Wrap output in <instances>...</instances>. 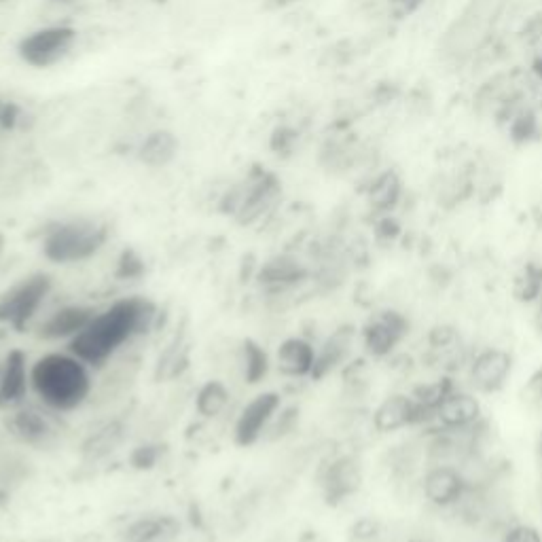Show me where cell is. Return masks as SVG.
Wrapping results in <instances>:
<instances>
[{
  "instance_id": "37",
  "label": "cell",
  "mask_w": 542,
  "mask_h": 542,
  "mask_svg": "<svg viewBox=\"0 0 542 542\" xmlns=\"http://www.w3.org/2000/svg\"><path fill=\"white\" fill-rule=\"evenodd\" d=\"M536 72H538V75H540V77H542V60H540V62H538V64H536Z\"/></svg>"
},
{
  "instance_id": "2",
  "label": "cell",
  "mask_w": 542,
  "mask_h": 542,
  "mask_svg": "<svg viewBox=\"0 0 542 542\" xmlns=\"http://www.w3.org/2000/svg\"><path fill=\"white\" fill-rule=\"evenodd\" d=\"M30 388L47 409L70 413L89 399L94 382L81 358L70 352H51L30 367Z\"/></svg>"
},
{
  "instance_id": "18",
  "label": "cell",
  "mask_w": 542,
  "mask_h": 542,
  "mask_svg": "<svg viewBox=\"0 0 542 542\" xmlns=\"http://www.w3.org/2000/svg\"><path fill=\"white\" fill-rule=\"evenodd\" d=\"M125 437H128L125 424L121 420H111L98 426L92 435L83 441L81 454L87 462H100L111 456L113 451H117L123 445Z\"/></svg>"
},
{
  "instance_id": "29",
  "label": "cell",
  "mask_w": 542,
  "mask_h": 542,
  "mask_svg": "<svg viewBox=\"0 0 542 542\" xmlns=\"http://www.w3.org/2000/svg\"><path fill=\"white\" fill-rule=\"evenodd\" d=\"M542 286V271H538L536 267H528L523 271V276L517 280L515 286V295L521 301H532L538 297Z\"/></svg>"
},
{
  "instance_id": "11",
  "label": "cell",
  "mask_w": 542,
  "mask_h": 542,
  "mask_svg": "<svg viewBox=\"0 0 542 542\" xmlns=\"http://www.w3.org/2000/svg\"><path fill=\"white\" fill-rule=\"evenodd\" d=\"M428 411L430 409H426L415 399H407V396L396 394L377 407L373 415V424L379 432H394L409 424L426 420Z\"/></svg>"
},
{
  "instance_id": "36",
  "label": "cell",
  "mask_w": 542,
  "mask_h": 542,
  "mask_svg": "<svg viewBox=\"0 0 542 542\" xmlns=\"http://www.w3.org/2000/svg\"><path fill=\"white\" fill-rule=\"evenodd\" d=\"M3 252H5V236L0 233V259H3Z\"/></svg>"
},
{
  "instance_id": "34",
  "label": "cell",
  "mask_w": 542,
  "mask_h": 542,
  "mask_svg": "<svg viewBox=\"0 0 542 542\" xmlns=\"http://www.w3.org/2000/svg\"><path fill=\"white\" fill-rule=\"evenodd\" d=\"M7 502H9V490L3 483H0V507H3V504H7Z\"/></svg>"
},
{
  "instance_id": "8",
  "label": "cell",
  "mask_w": 542,
  "mask_h": 542,
  "mask_svg": "<svg viewBox=\"0 0 542 542\" xmlns=\"http://www.w3.org/2000/svg\"><path fill=\"white\" fill-rule=\"evenodd\" d=\"M7 428L17 441L36 449H47L58 437V430L49 415L36 407H17L9 415Z\"/></svg>"
},
{
  "instance_id": "15",
  "label": "cell",
  "mask_w": 542,
  "mask_h": 542,
  "mask_svg": "<svg viewBox=\"0 0 542 542\" xmlns=\"http://www.w3.org/2000/svg\"><path fill=\"white\" fill-rule=\"evenodd\" d=\"M180 530L183 526L174 515H149L132 521L123 538L125 542H174Z\"/></svg>"
},
{
  "instance_id": "4",
  "label": "cell",
  "mask_w": 542,
  "mask_h": 542,
  "mask_svg": "<svg viewBox=\"0 0 542 542\" xmlns=\"http://www.w3.org/2000/svg\"><path fill=\"white\" fill-rule=\"evenodd\" d=\"M108 240V227L94 219H70L43 231V257L51 263L70 265L92 259Z\"/></svg>"
},
{
  "instance_id": "22",
  "label": "cell",
  "mask_w": 542,
  "mask_h": 542,
  "mask_svg": "<svg viewBox=\"0 0 542 542\" xmlns=\"http://www.w3.org/2000/svg\"><path fill=\"white\" fill-rule=\"evenodd\" d=\"M479 411H481V407L473 399V396L454 394V392H451L447 399L441 403V407L437 409L439 420L451 428H460V426L475 422L479 418Z\"/></svg>"
},
{
  "instance_id": "6",
  "label": "cell",
  "mask_w": 542,
  "mask_h": 542,
  "mask_svg": "<svg viewBox=\"0 0 542 542\" xmlns=\"http://www.w3.org/2000/svg\"><path fill=\"white\" fill-rule=\"evenodd\" d=\"M51 288L53 280L43 271L9 286L5 293H0V324H7L13 331L24 333L32 318L39 314Z\"/></svg>"
},
{
  "instance_id": "28",
  "label": "cell",
  "mask_w": 542,
  "mask_h": 542,
  "mask_svg": "<svg viewBox=\"0 0 542 542\" xmlns=\"http://www.w3.org/2000/svg\"><path fill=\"white\" fill-rule=\"evenodd\" d=\"M451 392H454V388H451L449 379H441V382L424 386V388H420L418 392H415V401H418L420 405H424L430 411H437Z\"/></svg>"
},
{
  "instance_id": "17",
  "label": "cell",
  "mask_w": 542,
  "mask_h": 542,
  "mask_svg": "<svg viewBox=\"0 0 542 542\" xmlns=\"http://www.w3.org/2000/svg\"><path fill=\"white\" fill-rule=\"evenodd\" d=\"M360 485V471L358 464L352 458H339L335 460L327 473H324L322 479V490L324 498H327L331 504L341 502L343 498H348L354 494Z\"/></svg>"
},
{
  "instance_id": "9",
  "label": "cell",
  "mask_w": 542,
  "mask_h": 542,
  "mask_svg": "<svg viewBox=\"0 0 542 542\" xmlns=\"http://www.w3.org/2000/svg\"><path fill=\"white\" fill-rule=\"evenodd\" d=\"M30 390V369L24 350L13 348L0 369V409L22 407Z\"/></svg>"
},
{
  "instance_id": "14",
  "label": "cell",
  "mask_w": 542,
  "mask_h": 542,
  "mask_svg": "<svg viewBox=\"0 0 542 542\" xmlns=\"http://www.w3.org/2000/svg\"><path fill=\"white\" fill-rule=\"evenodd\" d=\"M180 142L170 130H153L144 136L136 149V157L142 166L159 170L170 166L176 159Z\"/></svg>"
},
{
  "instance_id": "5",
  "label": "cell",
  "mask_w": 542,
  "mask_h": 542,
  "mask_svg": "<svg viewBox=\"0 0 542 542\" xmlns=\"http://www.w3.org/2000/svg\"><path fill=\"white\" fill-rule=\"evenodd\" d=\"M79 41V30L66 22H53L28 32L17 43V56L36 70H45L62 64Z\"/></svg>"
},
{
  "instance_id": "33",
  "label": "cell",
  "mask_w": 542,
  "mask_h": 542,
  "mask_svg": "<svg viewBox=\"0 0 542 542\" xmlns=\"http://www.w3.org/2000/svg\"><path fill=\"white\" fill-rule=\"evenodd\" d=\"M504 542H542V536L532 526H519L509 532V536Z\"/></svg>"
},
{
  "instance_id": "32",
  "label": "cell",
  "mask_w": 542,
  "mask_h": 542,
  "mask_svg": "<svg viewBox=\"0 0 542 542\" xmlns=\"http://www.w3.org/2000/svg\"><path fill=\"white\" fill-rule=\"evenodd\" d=\"M297 415H299V411H297L295 407L282 411V413H280V418H278V420L274 418V422H271V426H269V430H267V432H271L269 439L284 437L286 432L293 428V424H295V420H297Z\"/></svg>"
},
{
  "instance_id": "1",
  "label": "cell",
  "mask_w": 542,
  "mask_h": 542,
  "mask_svg": "<svg viewBox=\"0 0 542 542\" xmlns=\"http://www.w3.org/2000/svg\"><path fill=\"white\" fill-rule=\"evenodd\" d=\"M157 307L144 297H125L98 312L87 327L68 341V352L89 367H102L125 343L153 331Z\"/></svg>"
},
{
  "instance_id": "10",
  "label": "cell",
  "mask_w": 542,
  "mask_h": 542,
  "mask_svg": "<svg viewBox=\"0 0 542 542\" xmlns=\"http://www.w3.org/2000/svg\"><path fill=\"white\" fill-rule=\"evenodd\" d=\"M96 314L98 312L89 305H64L39 324L36 335L43 341H60V339L70 341L92 322Z\"/></svg>"
},
{
  "instance_id": "25",
  "label": "cell",
  "mask_w": 542,
  "mask_h": 542,
  "mask_svg": "<svg viewBox=\"0 0 542 542\" xmlns=\"http://www.w3.org/2000/svg\"><path fill=\"white\" fill-rule=\"evenodd\" d=\"M242 360H244V379L250 386L261 384L269 373V356L261 343L255 339H244L242 343Z\"/></svg>"
},
{
  "instance_id": "30",
  "label": "cell",
  "mask_w": 542,
  "mask_h": 542,
  "mask_svg": "<svg viewBox=\"0 0 542 542\" xmlns=\"http://www.w3.org/2000/svg\"><path fill=\"white\" fill-rule=\"evenodd\" d=\"M159 458H161V445L147 443V445H140L132 451L130 462L136 471H151V468L157 466Z\"/></svg>"
},
{
  "instance_id": "20",
  "label": "cell",
  "mask_w": 542,
  "mask_h": 542,
  "mask_svg": "<svg viewBox=\"0 0 542 542\" xmlns=\"http://www.w3.org/2000/svg\"><path fill=\"white\" fill-rule=\"evenodd\" d=\"M350 343H352L350 329L335 331L327 341H324L322 350L316 354V363H314L310 377L316 379V382H320L322 377H327L331 371H335L343 363V358H346V354L350 350Z\"/></svg>"
},
{
  "instance_id": "12",
  "label": "cell",
  "mask_w": 542,
  "mask_h": 542,
  "mask_svg": "<svg viewBox=\"0 0 542 542\" xmlns=\"http://www.w3.org/2000/svg\"><path fill=\"white\" fill-rule=\"evenodd\" d=\"M407 329V322L401 314L396 312H382L377 314L363 331L365 348L373 356H386L394 350L396 343L401 341L403 333Z\"/></svg>"
},
{
  "instance_id": "31",
  "label": "cell",
  "mask_w": 542,
  "mask_h": 542,
  "mask_svg": "<svg viewBox=\"0 0 542 542\" xmlns=\"http://www.w3.org/2000/svg\"><path fill=\"white\" fill-rule=\"evenodd\" d=\"M297 136H295V130L291 128H278L274 134H271V140H269V147L274 149L278 155H286L293 151V144H295Z\"/></svg>"
},
{
  "instance_id": "19",
  "label": "cell",
  "mask_w": 542,
  "mask_h": 542,
  "mask_svg": "<svg viewBox=\"0 0 542 542\" xmlns=\"http://www.w3.org/2000/svg\"><path fill=\"white\" fill-rule=\"evenodd\" d=\"M509 373H511V356L502 350L483 352L473 365L475 384L485 392L498 390Z\"/></svg>"
},
{
  "instance_id": "38",
  "label": "cell",
  "mask_w": 542,
  "mask_h": 542,
  "mask_svg": "<svg viewBox=\"0 0 542 542\" xmlns=\"http://www.w3.org/2000/svg\"><path fill=\"white\" fill-rule=\"evenodd\" d=\"M0 369H3V365H0Z\"/></svg>"
},
{
  "instance_id": "16",
  "label": "cell",
  "mask_w": 542,
  "mask_h": 542,
  "mask_svg": "<svg viewBox=\"0 0 542 542\" xmlns=\"http://www.w3.org/2000/svg\"><path fill=\"white\" fill-rule=\"evenodd\" d=\"M278 369L288 377H307L312 375L316 363V350L310 341L301 337H288L280 343L276 352Z\"/></svg>"
},
{
  "instance_id": "13",
  "label": "cell",
  "mask_w": 542,
  "mask_h": 542,
  "mask_svg": "<svg viewBox=\"0 0 542 542\" xmlns=\"http://www.w3.org/2000/svg\"><path fill=\"white\" fill-rule=\"evenodd\" d=\"M307 278V269L293 257H276L269 259L257 274L259 284L265 288L269 295H282L291 291L297 284Z\"/></svg>"
},
{
  "instance_id": "27",
  "label": "cell",
  "mask_w": 542,
  "mask_h": 542,
  "mask_svg": "<svg viewBox=\"0 0 542 542\" xmlns=\"http://www.w3.org/2000/svg\"><path fill=\"white\" fill-rule=\"evenodd\" d=\"M147 271V265H144V259L138 255L134 248H123V252L117 259V269H115V278L117 280H138L144 276Z\"/></svg>"
},
{
  "instance_id": "35",
  "label": "cell",
  "mask_w": 542,
  "mask_h": 542,
  "mask_svg": "<svg viewBox=\"0 0 542 542\" xmlns=\"http://www.w3.org/2000/svg\"><path fill=\"white\" fill-rule=\"evenodd\" d=\"M401 3H405V7H407V11H411L415 5H418L420 3V0H401Z\"/></svg>"
},
{
  "instance_id": "23",
  "label": "cell",
  "mask_w": 542,
  "mask_h": 542,
  "mask_svg": "<svg viewBox=\"0 0 542 542\" xmlns=\"http://www.w3.org/2000/svg\"><path fill=\"white\" fill-rule=\"evenodd\" d=\"M229 399H231V394L227 386L219 382V379H210V382H206L195 394V411L206 420L216 418V415H221L225 411V407L229 405Z\"/></svg>"
},
{
  "instance_id": "7",
  "label": "cell",
  "mask_w": 542,
  "mask_h": 542,
  "mask_svg": "<svg viewBox=\"0 0 542 542\" xmlns=\"http://www.w3.org/2000/svg\"><path fill=\"white\" fill-rule=\"evenodd\" d=\"M280 394L278 392H263L257 394L238 415L236 428H233V439L240 447L255 445L274 422L276 413L280 411Z\"/></svg>"
},
{
  "instance_id": "26",
  "label": "cell",
  "mask_w": 542,
  "mask_h": 542,
  "mask_svg": "<svg viewBox=\"0 0 542 542\" xmlns=\"http://www.w3.org/2000/svg\"><path fill=\"white\" fill-rule=\"evenodd\" d=\"M399 180L394 174H384L371 189V204L377 210H390L399 200Z\"/></svg>"
},
{
  "instance_id": "21",
  "label": "cell",
  "mask_w": 542,
  "mask_h": 542,
  "mask_svg": "<svg viewBox=\"0 0 542 542\" xmlns=\"http://www.w3.org/2000/svg\"><path fill=\"white\" fill-rule=\"evenodd\" d=\"M464 490V481L462 477L451 471V468H435V471L428 473L426 483H424V492L428 500L437 507H447V504L456 502Z\"/></svg>"
},
{
  "instance_id": "24",
  "label": "cell",
  "mask_w": 542,
  "mask_h": 542,
  "mask_svg": "<svg viewBox=\"0 0 542 542\" xmlns=\"http://www.w3.org/2000/svg\"><path fill=\"white\" fill-rule=\"evenodd\" d=\"M189 367V348L183 333L176 335L174 341L166 348V352L157 360V379H176L183 375Z\"/></svg>"
},
{
  "instance_id": "3",
  "label": "cell",
  "mask_w": 542,
  "mask_h": 542,
  "mask_svg": "<svg viewBox=\"0 0 542 542\" xmlns=\"http://www.w3.org/2000/svg\"><path fill=\"white\" fill-rule=\"evenodd\" d=\"M282 197V180L267 168H252L240 183L229 187L219 210L242 227H252L276 210Z\"/></svg>"
}]
</instances>
